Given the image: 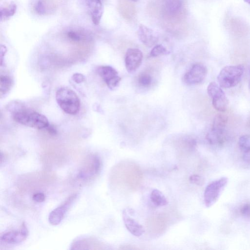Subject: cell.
Listing matches in <instances>:
<instances>
[{
	"label": "cell",
	"mask_w": 250,
	"mask_h": 250,
	"mask_svg": "<svg viewBox=\"0 0 250 250\" xmlns=\"http://www.w3.org/2000/svg\"><path fill=\"white\" fill-rule=\"evenodd\" d=\"M12 117L20 124L38 129L46 128L49 125L48 119L44 115L23 106L15 108L12 111Z\"/></svg>",
	"instance_id": "obj_2"
},
{
	"label": "cell",
	"mask_w": 250,
	"mask_h": 250,
	"mask_svg": "<svg viewBox=\"0 0 250 250\" xmlns=\"http://www.w3.org/2000/svg\"><path fill=\"white\" fill-rule=\"evenodd\" d=\"M242 158L246 164L250 165V148L243 151Z\"/></svg>",
	"instance_id": "obj_32"
},
{
	"label": "cell",
	"mask_w": 250,
	"mask_h": 250,
	"mask_svg": "<svg viewBox=\"0 0 250 250\" xmlns=\"http://www.w3.org/2000/svg\"><path fill=\"white\" fill-rule=\"evenodd\" d=\"M97 72L110 89L117 87L121 80L116 70L109 65L98 66Z\"/></svg>",
	"instance_id": "obj_7"
},
{
	"label": "cell",
	"mask_w": 250,
	"mask_h": 250,
	"mask_svg": "<svg viewBox=\"0 0 250 250\" xmlns=\"http://www.w3.org/2000/svg\"><path fill=\"white\" fill-rule=\"evenodd\" d=\"M241 214L247 218H250V204H245L240 208Z\"/></svg>",
	"instance_id": "obj_28"
},
{
	"label": "cell",
	"mask_w": 250,
	"mask_h": 250,
	"mask_svg": "<svg viewBox=\"0 0 250 250\" xmlns=\"http://www.w3.org/2000/svg\"></svg>",
	"instance_id": "obj_37"
},
{
	"label": "cell",
	"mask_w": 250,
	"mask_h": 250,
	"mask_svg": "<svg viewBox=\"0 0 250 250\" xmlns=\"http://www.w3.org/2000/svg\"><path fill=\"white\" fill-rule=\"evenodd\" d=\"M170 52L162 44H157L151 49L150 55L152 57H157L161 55H168Z\"/></svg>",
	"instance_id": "obj_24"
},
{
	"label": "cell",
	"mask_w": 250,
	"mask_h": 250,
	"mask_svg": "<svg viewBox=\"0 0 250 250\" xmlns=\"http://www.w3.org/2000/svg\"><path fill=\"white\" fill-rule=\"evenodd\" d=\"M115 172V180L121 189L134 191L140 187L143 174L140 167L135 163L122 162L116 166Z\"/></svg>",
	"instance_id": "obj_1"
},
{
	"label": "cell",
	"mask_w": 250,
	"mask_h": 250,
	"mask_svg": "<svg viewBox=\"0 0 250 250\" xmlns=\"http://www.w3.org/2000/svg\"><path fill=\"white\" fill-rule=\"evenodd\" d=\"M225 132H219L211 129L207 135L208 142L212 145H221L225 141Z\"/></svg>",
	"instance_id": "obj_18"
},
{
	"label": "cell",
	"mask_w": 250,
	"mask_h": 250,
	"mask_svg": "<svg viewBox=\"0 0 250 250\" xmlns=\"http://www.w3.org/2000/svg\"><path fill=\"white\" fill-rule=\"evenodd\" d=\"M246 2L250 4V0H244Z\"/></svg>",
	"instance_id": "obj_35"
},
{
	"label": "cell",
	"mask_w": 250,
	"mask_h": 250,
	"mask_svg": "<svg viewBox=\"0 0 250 250\" xmlns=\"http://www.w3.org/2000/svg\"><path fill=\"white\" fill-rule=\"evenodd\" d=\"M66 37L74 42H90L93 39L91 33L84 28H73L65 32Z\"/></svg>",
	"instance_id": "obj_13"
},
{
	"label": "cell",
	"mask_w": 250,
	"mask_h": 250,
	"mask_svg": "<svg viewBox=\"0 0 250 250\" xmlns=\"http://www.w3.org/2000/svg\"><path fill=\"white\" fill-rule=\"evenodd\" d=\"M32 199L36 202L41 203L45 200V196L42 192H38L33 195Z\"/></svg>",
	"instance_id": "obj_30"
},
{
	"label": "cell",
	"mask_w": 250,
	"mask_h": 250,
	"mask_svg": "<svg viewBox=\"0 0 250 250\" xmlns=\"http://www.w3.org/2000/svg\"><path fill=\"white\" fill-rule=\"evenodd\" d=\"M28 234V229L24 223L21 229L6 232L0 236V241L10 244H17L24 241Z\"/></svg>",
	"instance_id": "obj_11"
},
{
	"label": "cell",
	"mask_w": 250,
	"mask_h": 250,
	"mask_svg": "<svg viewBox=\"0 0 250 250\" xmlns=\"http://www.w3.org/2000/svg\"><path fill=\"white\" fill-rule=\"evenodd\" d=\"M85 2L93 23L95 25L99 24L103 14L102 1L101 0H85Z\"/></svg>",
	"instance_id": "obj_14"
},
{
	"label": "cell",
	"mask_w": 250,
	"mask_h": 250,
	"mask_svg": "<svg viewBox=\"0 0 250 250\" xmlns=\"http://www.w3.org/2000/svg\"><path fill=\"white\" fill-rule=\"evenodd\" d=\"M56 100L60 107L66 113L75 115L80 109V101L76 93L68 87H62L56 92Z\"/></svg>",
	"instance_id": "obj_3"
},
{
	"label": "cell",
	"mask_w": 250,
	"mask_h": 250,
	"mask_svg": "<svg viewBox=\"0 0 250 250\" xmlns=\"http://www.w3.org/2000/svg\"><path fill=\"white\" fill-rule=\"evenodd\" d=\"M72 79L77 83H81L85 80V77L80 73H75L72 76Z\"/></svg>",
	"instance_id": "obj_31"
},
{
	"label": "cell",
	"mask_w": 250,
	"mask_h": 250,
	"mask_svg": "<svg viewBox=\"0 0 250 250\" xmlns=\"http://www.w3.org/2000/svg\"><path fill=\"white\" fill-rule=\"evenodd\" d=\"M45 129L50 135H55L57 134V130L52 125H49Z\"/></svg>",
	"instance_id": "obj_33"
},
{
	"label": "cell",
	"mask_w": 250,
	"mask_h": 250,
	"mask_svg": "<svg viewBox=\"0 0 250 250\" xmlns=\"http://www.w3.org/2000/svg\"><path fill=\"white\" fill-rule=\"evenodd\" d=\"M17 4L13 2L1 6L0 9L1 21H4L12 17L16 12Z\"/></svg>",
	"instance_id": "obj_19"
},
{
	"label": "cell",
	"mask_w": 250,
	"mask_h": 250,
	"mask_svg": "<svg viewBox=\"0 0 250 250\" xmlns=\"http://www.w3.org/2000/svg\"><path fill=\"white\" fill-rule=\"evenodd\" d=\"M207 92L212 99L214 108L218 111H225L229 105V101L221 87L215 82H211L207 87Z\"/></svg>",
	"instance_id": "obj_6"
},
{
	"label": "cell",
	"mask_w": 250,
	"mask_h": 250,
	"mask_svg": "<svg viewBox=\"0 0 250 250\" xmlns=\"http://www.w3.org/2000/svg\"><path fill=\"white\" fill-rule=\"evenodd\" d=\"M123 219L127 229L133 235L139 237L145 232V229L142 225L131 218L125 210L123 211Z\"/></svg>",
	"instance_id": "obj_15"
},
{
	"label": "cell",
	"mask_w": 250,
	"mask_h": 250,
	"mask_svg": "<svg viewBox=\"0 0 250 250\" xmlns=\"http://www.w3.org/2000/svg\"><path fill=\"white\" fill-rule=\"evenodd\" d=\"M138 82L139 84L141 86L144 87H148L151 83L152 77L148 73H141L138 77Z\"/></svg>",
	"instance_id": "obj_25"
},
{
	"label": "cell",
	"mask_w": 250,
	"mask_h": 250,
	"mask_svg": "<svg viewBox=\"0 0 250 250\" xmlns=\"http://www.w3.org/2000/svg\"><path fill=\"white\" fill-rule=\"evenodd\" d=\"M77 196V194L76 193L70 196L61 205L50 213L48 221L51 225H57L61 222L66 212L76 200Z\"/></svg>",
	"instance_id": "obj_9"
},
{
	"label": "cell",
	"mask_w": 250,
	"mask_h": 250,
	"mask_svg": "<svg viewBox=\"0 0 250 250\" xmlns=\"http://www.w3.org/2000/svg\"><path fill=\"white\" fill-rule=\"evenodd\" d=\"M207 74L206 67L202 63H196L185 73L184 81L189 84L200 83L203 81Z\"/></svg>",
	"instance_id": "obj_8"
},
{
	"label": "cell",
	"mask_w": 250,
	"mask_h": 250,
	"mask_svg": "<svg viewBox=\"0 0 250 250\" xmlns=\"http://www.w3.org/2000/svg\"><path fill=\"white\" fill-rule=\"evenodd\" d=\"M143 53L137 48H128L125 56V65L129 73H133L140 67L142 62Z\"/></svg>",
	"instance_id": "obj_10"
},
{
	"label": "cell",
	"mask_w": 250,
	"mask_h": 250,
	"mask_svg": "<svg viewBox=\"0 0 250 250\" xmlns=\"http://www.w3.org/2000/svg\"><path fill=\"white\" fill-rule=\"evenodd\" d=\"M150 197L152 202L157 206H165L168 203L164 195L157 189H153L151 191Z\"/></svg>",
	"instance_id": "obj_21"
},
{
	"label": "cell",
	"mask_w": 250,
	"mask_h": 250,
	"mask_svg": "<svg viewBox=\"0 0 250 250\" xmlns=\"http://www.w3.org/2000/svg\"><path fill=\"white\" fill-rule=\"evenodd\" d=\"M244 71V67L242 65L225 66L217 76L219 85L224 88L235 86L241 81Z\"/></svg>",
	"instance_id": "obj_4"
},
{
	"label": "cell",
	"mask_w": 250,
	"mask_h": 250,
	"mask_svg": "<svg viewBox=\"0 0 250 250\" xmlns=\"http://www.w3.org/2000/svg\"><path fill=\"white\" fill-rule=\"evenodd\" d=\"M0 81V93L1 97L6 94L11 89L12 85V81L9 76L5 75H1Z\"/></svg>",
	"instance_id": "obj_23"
},
{
	"label": "cell",
	"mask_w": 250,
	"mask_h": 250,
	"mask_svg": "<svg viewBox=\"0 0 250 250\" xmlns=\"http://www.w3.org/2000/svg\"><path fill=\"white\" fill-rule=\"evenodd\" d=\"M228 121L227 116L221 114L216 115L213 119L211 129L219 132H225Z\"/></svg>",
	"instance_id": "obj_20"
},
{
	"label": "cell",
	"mask_w": 250,
	"mask_h": 250,
	"mask_svg": "<svg viewBox=\"0 0 250 250\" xmlns=\"http://www.w3.org/2000/svg\"><path fill=\"white\" fill-rule=\"evenodd\" d=\"M183 1V0H163V11L167 16L170 17L176 16L181 11Z\"/></svg>",
	"instance_id": "obj_16"
},
{
	"label": "cell",
	"mask_w": 250,
	"mask_h": 250,
	"mask_svg": "<svg viewBox=\"0 0 250 250\" xmlns=\"http://www.w3.org/2000/svg\"><path fill=\"white\" fill-rule=\"evenodd\" d=\"M148 223L150 229L156 233L162 232L165 229L167 224L165 218L160 216L150 218Z\"/></svg>",
	"instance_id": "obj_17"
},
{
	"label": "cell",
	"mask_w": 250,
	"mask_h": 250,
	"mask_svg": "<svg viewBox=\"0 0 250 250\" xmlns=\"http://www.w3.org/2000/svg\"><path fill=\"white\" fill-rule=\"evenodd\" d=\"M190 182L198 186H202L204 184V180L202 177L198 175H192L189 177Z\"/></svg>",
	"instance_id": "obj_29"
},
{
	"label": "cell",
	"mask_w": 250,
	"mask_h": 250,
	"mask_svg": "<svg viewBox=\"0 0 250 250\" xmlns=\"http://www.w3.org/2000/svg\"><path fill=\"white\" fill-rule=\"evenodd\" d=\"M238 145L243 151L250 148V135L241 136L238 141Z\"/></svg>",
	"instance_id": "obj_26"
},
{
	"label": "cell",
	"mask_w": 250,
	"mask_h": 250,
	"mask_svg": "<svg viewBox=\"0 0 250 250\" xmlns=\"http://www.w3.org/2000/svg\"><path fill=\"white\" fill-rule=\"evenodd\" d=\"M132 0V1H138V0Z\"/></svg>",
	"instance_id": "obj_36"
},
{
	"label": "cell",
	"mask_w": 250,
	"mask_h": 250,
	"mask_svg": "<svg viewBox=\"0 0 250 250\" xmlns=\"http://www.w3.org/2000/svg\"><path fill=\"white\" fill-rule=\"evenodd\" d=\"M120 249L121 250H138L139 248L132 245H123L121 247Z\"/></svg>",
	"instance_id": "obj_34"
},
{
	"label": "cell",
	"mask_w": 250,
	"mask_h": 250,
	"mask_svg": "<svg viewBox=\"0 0 250 250\" xmlns=\"http://www.w3.org/2000/svg\"><path fill=\"white\" fill-rule=\"evenodd\" d=\"M228 182V178L223 177L212 181L207 186L204 193V203L207 207L212 206L218 200Z\"/></svg>",
	"instance_id": "obj_5"
},
{
	"label": "cell",
	"mask_w": 250,
	"mask_h": 250,
	"mask_svg": "<svg viewBox=\"0 0 250 250\" xmlns=\"http://www.w3.org/2000/svg\"><path fill=\"white\" fill-rule=\"evenodd\" d=\"M35 11L39 15H42L46 12V5L42 0H39L34 6Z\"/></svg>",
	"instance_id": "obj_27"
},
{
	"label": "cell",
	"mask_w": 250,
	"mask_h": 250,
	"mask_svg": "<svg viewBox=\"0 0 250 250\" xmlns=\"http://www.w3.org/2000/svg\"><path fill=\"white\" fill-rule=\"evenodd\" d=\"M138 36L140 41L148 47L155 45L158 41V36L156 33L143 24L139 26Z\"/></svg>",
	"instance_id": "obj_12"
},
{
	"label": "cell",
	"mask_w": 250,
	"mask_h": 250,
	"mask_svg": "<svg viewBox=\"0 0 250 250\" xmlns=\"http://www.w3.org/2000/svg\"><path fill=\"white\" fill-rule=\"evenodd\" d=\"M229 25L230 30L234 33H246L248 31L246 24L238 19H230Z\"/></svg>",
	"instance_id": "obj_22"
}]
</instances>
